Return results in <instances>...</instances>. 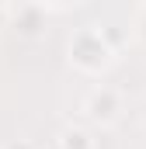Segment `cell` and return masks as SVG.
<instances>
[{"mask_svg":"<svg viewBox=\"0 0 146 149\" xmlns=\"http://www.w3.org/2000/svg\"><path fill=\"white\" fill-rule=\"evenodd\" d=\"M84 111L91 114L98 125H111V121L118 118V111H122V104H118V94H115L111 87H98V90L87 97Z\"/></svg>","mask_w":146,"mask_h":149,"instance_id":"cell-1","label":"cell"},{"mask_svg":"<svg viewBox=\"0 0 146 149\" xmlns=\"http://www.w3.org/2000/svg\"><path fill=\"white\" fill-rule=\"evenodd\" d=\"M70 59L80 66V70H91V73H94V70H101V66L108 63V45H105V38H98L94 49H84V45L73 38L70 42Z\"/></svg>","mask_w":146,"mask_h":149,"instance_id":"cell-2","label":"cell"},{"mask_svg":"<svg viewBox=\"0 0 146 149\" xmlns=\"http://www.w3.org/2000/svg\"><path fill=\"white\" fill-rule=\"evenodd\" d=\"M14 24H25L21 31H25V35H35V31H38V24H42V10H38L35 3H28V7L21 10V21L14 17Z\"/></svg>","mask_w":146,"mask_h":149,"instance_id":"cell-3","label":"cell"},{"mask_svg":"<svg viewBox=\"0 0 146 149\" xmlns=\"http://www.w3.org/2000/svg\"><path fill=\"white\" fill-rule=\"evenodd\" d=\"M91 149V139H87V132H80V128H66L63 132V149Z\"/></svg>","mask_w":146,"mask_h":149,"instance_id":"cell-4","label":"cell"},{"mask_svg":"<svg viewBox=\"0 0 146 149\" xmlns=\"http://www.w3.org/2000/svg\"><path fill=\"white\" fill-rule=\"evenodd\" d=\"M139 35L146 38V14H143V21H139Z\"/></svg>","mask_w":146,"mask_h":149,"instance_id":"cell-5","label":"cell"},{"mask_svg":"<svg viewBox=\"0 0 146 149\" xmlns=\"http://www.w3.org/2000/svg\"><path fill=\"white\" fill-rule=\"evenodd\" d=\"M42 3H77V0H42Z\"/></svg>","mask_w":146,"mask_h":149,"instance_id":"cell-6","label":"cell"}]
</instances>
